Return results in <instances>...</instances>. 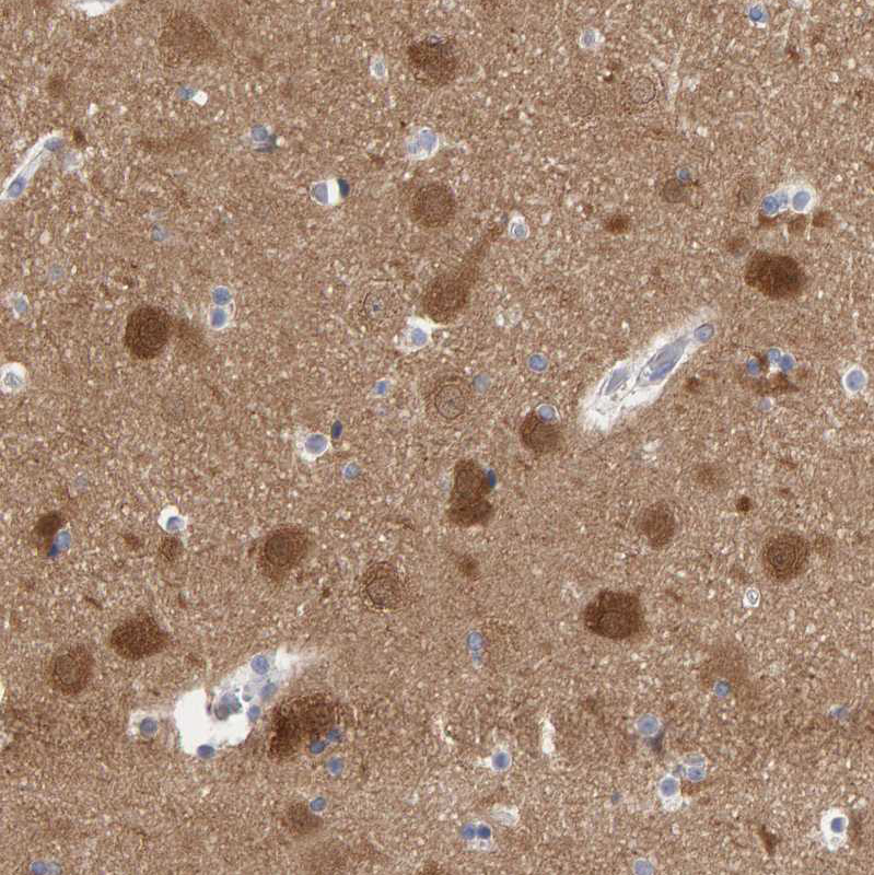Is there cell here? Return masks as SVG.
<instances>
[{"instance_id": "6da1fadb", "label": "cell", "mask_w": 874, "mask_h": 875, "mask_svg": "<svg viewBox=\"0 0 874 875\" xmlns=\"http://www.w3.org/2000/svg\"><path fill=\"white\" fill-rule=\"evenodd\" d=\"M337 711L334 701L322 695L298 697L284 702L272 716L270 755L284 759L299 754L308 743L335 726Z\"/></svg>"}, {"instance_id": "7a4b0ae2", "label": "cell", "mask_w": 874, "mask_h": 875, "mask_svg": "<svg viewBox=\"0 0 874 875\" xmlns=\"http://www.w3.org/2000/svg\"><path fill=\"white\" fill-rule=\"evenodd\" d=\"M490 236L480 240L452 270L436 276L422 296L424 313L433 322L455 320L469 303L478 281L480 266L490 245Z\"/></svg>"}, {"instance_id": "3957f363", "label": "cell", "mask_w": 874, "mask_h": 875, "mask_svg": "<svg viewBox=\"0 0 874 875\" xmlns=\"http://www.w3.org/2000/svg\"><path fill=\"white\" fill-rule=\"evenodd\" d=\"M492 488L491 478L477 460H457L445 511L447 521L462 528L488 525L496 514L488 499Z\"/></svg>"}, {"instance_id": "277c9868", "label": "cell", "mask_w": 874, "mask_h": 875, "mask_svg": "<svg viewBox=\"0 0 874 875\" xmlns=\"http://www.w3.org/2000/svg\"><path fill=\"white\" fill-rule=\"evenodd\" d=\"M584 627L593 634L609 640H626L644 627V611L638 595L605 588L584 607Z\"/></svg>"}, {"instance_id": "5b68a950", "label": "cell", "mask_w": 874, "mask_h": 875, "mask_svg": "<svg viewBox=\"0 0 874 875\" xmlns=\"http://www.w3.org/2000/svg\"><path fill=\"white\" fill-rule=\"evenodd\" d=\"M744 279L754 290L773 300L794 299L806 284V275L792 257L758 250L747 260Z\"/></svg>"}, {"instance_id": "8992f818", "label": "cell", "mask_w": 874, "mask_h": 875, "mask_svg": "<svg viewBox=\"0 0 874 875\" xmlns=\"http://www.w3.org/2000/svg\"><path fill=\"white\" fill-rule=\"evenodd\" d=\"M311 536L298 524H282L271 529L259 545L257 562L272 582H283L307 557Z\"/></svg>"}, {"instance_id": "52a82bcc", "label": "cell", "mask_w": 874, "mask_h": 875, "mask_svg": "<svg viewBox=\"0 0 874 875\" xmlns=\"http://www.w3.org/2000/svg\"><path fill=\"white\" fill-rule=\"evenodd\" d=\"M173 329L171 315L162 307L141 304L126 319L124 343L131 357L148 361L160 355Z\"/></svg>"}, {"instance_id": "ba28073f", "label": "cell", "mask_w": 874, "mask_h": 875, "mask_svg": "<svg viewBox=\"0 0 874 875\" xmlns=\"http://www.w3.org/2000/svg\"><path fill=\"white\" fill-rule=\"evenodd\" d=\"M406 58L413 78L431 88L450 83L455 78L459 62L455 44L448 38L436 36L411 43Z\"/></svg>"}, {"instance_id": "9c48e42d", "label": "cell", "mask_w": 874, "mask_h": 875, "mask_svg": "<svg viewBox=\"0 0 874 875\" xmlns=\"http://www.w3.org/2000/svg\"><path fill=\"white\" fill-rule=\"evenodd\" d=\"M809 557L811 546L807 539L796 532L784 530L765 540L760 562L771 581L785 583L805 571Z\"/></svg>"}, {"instance_id": "30bf717a", "label": "cell", "mask_w": 874, "mask_h": 875, "mask_svg": "<svg viewBox=\"0 0 874 875\" xmlns=\"http://www.w3.org/2000/svg\"><path fill=\"white\" fill-rule=\"evenodd\" d=\"M168 634L155 618L138 612L120 621L109 635V645L123 658L138 661L162 652Z\"/></svg>"}, {"instance_id": "8fae6325", "label": "cell", "mask_w": 874, "mask_h": 875, "mask_svg": "<svg viewBox=\"0 0 874 875\" xmlns=\"http://www.w3.org/2000/svg\"><path fill=\"white\" fill-rule=\"evenodd\" d=\"M94 658L90 650L75 644L59 651L48 665V680L53 688L63 695H75L90 682Z\"/></svg>"}, {"instance_id": "7c38bea8", "label": "cell", "mask_w": 874, "mask_h": 875, "mask_svg": "<svg viewBox=\"0 0 874 875\" xmlns=\"http://www.w3.org/2000/svg\"><path fill=\"white\" fill-rule=\"evenodd\" d=\"M409 213L412 221L426 229L447 225L456 213V199L451 187L441 182L420 186L411 197Z\"/></svg>"}, {"instance_id": "4fadbf2b", "label": "cell", "mask_w": 874, "mask_h": 875, "mask_svg": "<svg viewBox=\"0 0 874 875\" xmlns=\"http://www.w3.org/2000/svg\"><path fill=\"white\" fill-rule=\"evenodd\" d=\"M360 593L377 610H396L405 600V585L397 568L387 561L371 563L362 574Z\"/></svg>"}, {"instance_id": "5bb4252c", "label": "cell", "mask_w": 874, "mask_h": 875, "mask_svg": "<svg viewBox=\"0 0 874 875\" xmlns=\"http://www.w3.org/2000/svg\"><path fill=\"white\" fill-rule=\"evenodd\" d=\"M518 434L523 446L538 456L555 454L564 444L561 428L534 411L524 417Z\"/></svg>"}, {"instance_id": "9a60e30c", "label": "cell", "mask_w": 874, "mask_h": 875, "mask_svg": "<svg viewBox=\"0 0 874 875\" xmlns=\"http://www.w3.org/2000/svg\"><path fill=\"white\" fill-rule=\"evenodd\" d=\"M636 528L651 548L662 549L672 541L677 529L674 511L665 501L654 502L638 514Z\"/></svg>"}, {"instance_id": "2e32d148", "label": "cell", "mask_w": 874, "mask_h": 875, "mask_svg": "<svg viewBox=\"0 0 874 875\" xmlns=\"http://www.w3.org/2000/svg\"><path fill=\"white\" fill-rule=\"evenodd\" d=\"M819 828L824 845L835 852L847 842L849 816L841 807H830L821 813Z\"/></svg>"}, {"instance_id": "e0dca14e", "label": "cell", "mask_w": 874, "mask_h": 875, "mask_svg": "<svg viewBox=\"0 0 874 875\" xmlns=\"http://www.w3.org/2000/svg\"><path fill=\"white\" fill-rule=\"evenodd\" d=\"M433 402L436 411L445 419L453 420L463 415L467 407V396L456 383H446L438 388Z\"/></svg>"}, {"instance_id": "ac0fdd59", "label": "cell", "mask_w": 874, "mask_h": 875, "mask_svg": "<svg viewBox=\"0 0 874 875\" xmlns=\"http://www.w3.org/2000/svg\"><path fill=\"white\" fill-rule=\"evenodd\" d=\"M595 105L596 95L589 86H578L568 98V106L576 116L590 115Z\"/></svg>"}, {"instance_id": "d6986e66", "label": "cell", "mask_w": 874, "mask_h": 875, "mask_svg": "<svg viewBox=\"0 0 874 875\" xmlns=\"http://www.w3.org/2000/svg\"><path fill=\"white\" fill-rule=\"evenodd\" d=\"M684 775L691 782H699L707 777V760L699 752L687 754L683 761Z\"/></svg>"}, {"instance_id": "ffe728a7", "label": "cell", "mask_w": 874, "mask_h": 875, "mask_svg": "<svg viewBox=\"0 0 874 875\" xmlns=\"http://www.w3.org/2000/svg\"><path fill=\"white\" fill-rule=\"evenodd\" d=\"M662 789L666 807L669 810L679 808L683 803L680 779L674 775H667L664 778Z\"/></svg>"}, {"instance_id": "44dd1931", "label": "cell", "mask_w": 874, "mask_h": 875, "mask_svg": "<svg viewBox=\"0 0 874 875\" xmlns=\"http://www.w3.org/2000/svg\"><path fill=\"white\" fill-rule=\"evenodd\" d=\"M62 518L60 515L56 513H50L46 516H43L36 527L35 533L39 538H49L54 536V534L59 529L61 525Z\"/></svg>"}, {"instance_id": "7402d4cb", "label": "cell", "mask_w": 874, "mask_h": 875, "mask_svg": "<svg viewBox=\"0 0 874 875\" xmlns=\"http://www.w3.org/2000/svg\"><path fill=\"white\" fill-rule=\"evenodd\" d=\"M630 226V220L626 214L616 213L608 217L604 222V228L613 234L625 233Z\"/></svg>"}, {"instance_id": "603a6c76", "label": "cell", "mask_w": 874, "mask_h": 875, "mask_svg": "<svg viewBox=\"0 0 874 875\" xmlns=\"http://www.w3.org/2000/svg\"><path fill=\"white\" fill-rule=\"evenodd\" d=\"M457 567L462 572V574L468 579H476L478 576L479 573L478 562L469 556L462 557L458 561Z\"/></svg>"}, {"instance_id": "cb8c5ba5", "label": "cell", "mask_w": 874, "mask_h": 875, "mask_svg": "<svg viewBox=\"0 0 874 875\" xmlns=\"http://www.w3.org/2000/svg\"><path fill=\"white\" fill-rule=\"evenodd\" d=\"M160 550H161V552L163 553V556L165 558H167V559L172 558L173 559V558L177 557V555L179 553L180 544L177 540V538L167 537V538H165L163 540V544L161 545Z\"/></svg>"}]
</instances>
